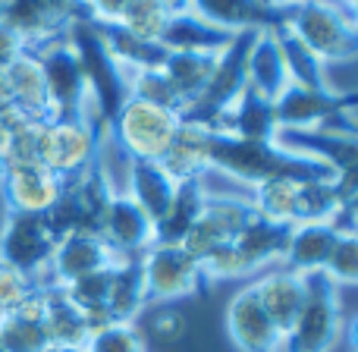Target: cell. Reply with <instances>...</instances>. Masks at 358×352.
Returning a JSON list of instances; mask_svg holds the SVG:
<instances>
[{"mask_svg":"<svg viewBox=\"0 0 358 352\" xmlns=\"http://www.w3.org/2000/svg\"><path fill=\"white\" fill-rule=\"evenodd\" d=\"M208 174L229 176L245 185L264 183V179H334L336 174L324 167L321 161H311L305 155L280 148L277 142H252V139H236L229 132L208 129Z\"/></svg>","mask_w":358,"mask_h":352,"instance_id":"1","label":"cell"},{"mask_svg":"<svg viewBox=\"0 0 358 352\" xmlns=\"http://www.w3.org/2000/svg\"><path fill=\"white\" fill-rule=\"evenodd\" d=\"M289 223H277L267 217L255 214L239 233L233 236L227 248L210 255L201 265V274L208 283H227V280H242V277H258L267 267H277L283 261L286 242H289Z\"/></svg>","mask_w":358,"mask_h":352,"instance_id":"2","label":"cell"},{"mask_svg":"<svg viewBox=\"0 0 358 352\" xmlns=\"http://www.w3.org/2000/svg\"><path fill=\"white\" fill-rule=\"evenodd\" d=\"M107 148V123L101 113L88 117H54L41 126L38 164L48 167L63 183H73L104 155Z\"/></svg>","mask_w":358,"mask_h":352,"instance_id":"3","label":"cell"},{"mask_svg":"<svg viewBox=\"0 0 358 352\" xmlns=\"http://www.w3.org/2000/svg\"><path fill=\"white\" fill-rule=\"evenodd\" d=\"M179 126L182 113L129 98L107 123V145H113L123 161H164Z\"/></svg>","mask_w":358,"mask_h":352,"instance_id":"4","label":"cell"},{"mask_svg":"<svg viewBox=\"0 0 358 352\" xmlns=\"http://www.w3.org/2000/svg\"><path fill=\"white\" fill-rule=\"evenodd\" d=\"M63 38H66L69 48L79 57V66L85 73L88 98H92L94 111L101 113L104 123H110L113 113L129 101V73L110 57V50H107L104 38L98 35L92 19L85 16L73 19Z\"/></svg>","mask_w":358,"mask_h":352,"instance_id":"5","label":"cell"},{"mask_svg":"<svg viewBox=\"0 0 358 352\" xmlns=\"http://www.w3.org/2000/svg\"><path fill=\"white\" fill-rule=\"evenodd\" d=\"M286 29L327 66L358 60V29L334 0H302L289 6Z\"/></svg>","mask_w":358,"mask_h":352,"instance_id":"6","label":"cell"},{"mask_svg":"<svg viewBox=\"0 0 358 352\" xmlns=\"http://www.w3.org/2000/svg\"><path fill=\"white\" fill-rule=\"evenodd\" d=\"M145 277V305H176L210 290L198 261L179 242H155L138 255Z\"/></svg>","mask_w":358,"mask_h":352,"instance_id":"7","label":"cell"},{"mask_svg":"<svg viewBox=\"0 0 358 352\" xmlns=\"http://www.w3.org/2000/svg\"><path fill=\"white\" fill-rule=\"evenodd\" d=\"M343 330L346 318L340 305V286H334L324 274H308V296L280 352H336Z\"/></svg>","mask_w":358,"mask_h":352,"instance_id":"8","label":"cell"},{"mask_svg":"<svg viewBox=\"0 0 358 352\" xmlns=\"http://www.w3.org/2000/svg\"><path fill=\"white\" fill-rule=\"evenodd\" d=\"M255 35H258V31H239V35L220 50L208 88H204V94L195 101V107H192L182 120L201 123L210 129V126L220 120V113L245 92V85H248V50H252V44H255Z\"/></svg>","mask_w":358,"mask_h":352,"instance_id":"9","label":"cell"},{"mask_svg":"<svg viewBox=\"0 0 358 352\" xmlns=\"http://www.w3.org/2000/svg\"><path fill=\"white\" fill-rule=\"evenodd\" d=\"M35 54L38 63H41L44 85H48L50 117H88V113H94V104L88 98L85 73H82L79 57L69 48L66 38L44 44Z\"/></svg>","mask_w":358,"mask_h":352,"instance_id":"10","label":"cell"},{"mask_svg":"<svg viewBox=\"0 0 358 352\" xmlns=\"http://www.w3.org/2000/svg\"><path fill=\"white\" fill-rule=\"evenodd\" d=\"M255 217L252 204L242 195H227V192H210L208 189V202H204L198 220L192 223V230L182 236L179 246L198 261V267L217 255L220 248H227L233 242V236L245 227Z\"/></svg>","mask_w":358,"mask_h":352,"instance_id":"11","label":"cell"},{"mask_svg":"<svg viewBox=\"0 0 358 352\" xmlns=\"http://www.w3.org/2000/svg\"><path fill=\"white\" fill-rule=\"evenodd\" d=\"M57 236L44 214H13L6 211L0 227V261L44 283Z\"/></svg>","mask_w":358,"mask_h":352,"instance_id":"12","label":"cell"},{"mask_svg":"<svg viewBox=\"0 0 358 352\" xmlns=\"http://www.w3.org/2000/svg\"><path fill=\"white\" fill-rule=\"evenodd\" d=\"M82 13L66 10L54 0H0V22H6L29 50H38L44 44L66 35L69 22Z\"/></svg>","mask_w":358,"mask_h":352,"instance_id":"13","label":"cell"},{"mask_svg":"<svg viewBox=\"0 0 358 352\" xmlns=\"http://www.w3.org/2000/svg\"><path fill=\"white\" fill-rule=\"evenodd\" d=\"M117 261H120V255L113 252L98 233H69V236H63V239H57L44 283L66 286V283H76V280L88 277V274L107 271V267H113Z\"/></svg>","mask_w":358,"mask_h":352,"instance_id":"14","label":"cell"},{"mask_svg":"<svg viewBox=\"0 0 358 352\" xmlns=\"http://www.w3.org/2000/svg\"><path fill=\"white\" fill-rule=\"evenodd\" d=\"M227 334L239 352H280V346H283V337H280V330L267 318L252 283L239 286V293L229 299Z\"/></svg>","mask_w":358,"mask_h":352,"instance_id":"15","label":"cell"},{"mask_svg":"<svg viewBox=\"0 0 358 352\" xmlns=\"http://www.w3.org/2000/svg\"><path fill=\"white\" fill-rule=\"evenodd\" d=\"M101 239L120 258H138L157 242V227L126 192H117L101 220Z\"/></svg>","mask_w":358,"mask_h":352,"instance_id":"16","label":"cell"},{"mask_svg":"<svg viewBox=\"0 0 358 352\" xmlns=\"http://www.w3.org/2000/svg\"><path fill=\"white\" fill-rule=\"evenodd\" d=\"M63 192V179L41 164H10L0 179V195L13 214H48Z\"/></svg>","mask_w":358,"mask_h":352,"instance_id":"17","label":"cell"},{"mask_svg":"<svg viewBox=\"0 0 358 352\" xmlns=\"http://www.w3.org/2000/svg\"><path fill=\"white\" fill-rule=\"evenodd\" d=\"M252 286L258 293V302L264 305L267 318H271L273 328L286 340L289 330L296 328V318L305 305V296H308V277L277 265V267H267L264 274H258L252 280Z\"/></svg>","mask_w":358,"mask_h":352,"instance_id":"18","label":"cell"},{"mask_svg":"<svg viewBox=\"0 0 358 352\" xmlns=\"http://www.w3.org/2000/svg\"><path fill=\"white\" fill-rule=\"evenodd\" d=\"M189 10L210 22L214 29H223L229 35L239 31H273L286 22L289 10L267 6L264 0H189Z\"/></svg>","mask_w":358,"mask_h":352,"instance_id":"19","label":"cell"},{"mask_svg":"<svg viewBox=\"0 0 358 352\" xmlns=\"http://www.w3.org/2000/svg\"><path fill=\"white\" fill-rule=\"evenodd\" d=\"M126 195L155 220V227L164 220V214L170 211L179 179L164 167V161H126Z\"/></svg>","mask_w":358,"mask_h":352,"instance_id":"20","label":"cell"},{"mask_svg":"<svg viewBox=\"0 0 358 352\" xmlns=\"http://www.w3.org/2000/svg\"><path fill=\"white\" fill-rule=\"evenodd\" d=\"M210 129L229 132L236 139H252V142H271L277 136V113H273V101H267L264 94H258L252 85H245V92L220 113Z\"/></svg>","mask_w":358,"mask_h":352,"instance_id":"21","label":"cell"},{"mask_svg":"<svg viewBox=\"0 0 358 352\" xmlns=\"http://www.w3.org/2000/svg\"><path fill=\"white\" fill-rule=\"evenodd\" d=\"M6 85H10V107L29 120H54L48 104V85L35 50H22L6 66Z\"/></svg>","mask_w":358,"mask_h":352,"instance_id":"22","label":"cell"},{"mask_svg":"<svg viewBox=\"0 0 358 352\" xmlns=\"http://www.w3.org/2000/svg\"><path fill=\"white\" fill-rule=\"evenodd\" d=\"M336 223H296L289 230V242L280 267L296 271L302 277L308 274H324V265L330 258V248L336 242Z\"/></svg>","mask_w":358,"mask_h":352,"instance_id":"23","label":"cell"},{"mask_svg":"<svg viewBox=\"0 0 358 352\" xmlns=\"http://www.w3.org/2000/svg\"><path fill=\"white\" fill-rule=\"evenodd\" d=\"M44 283L29 296L19 311L0 318V346L6 352H50L44 330Z\"/></svg>","mask_w":358,"mask_h":352,"instance_id":"24","label":"cell"},{"mask_svg":"<svg viewBox=\"0 0 358 352\" xmlns=\"http://www.w3.org/2000/svg\"><path fill=\"white\" fill-rule=\"evenodd\" d=\"M145 311V277L138 258H120L110 267L107 283V321L138 324V315Z\"/></svg>","mask_w":358,"mask_h":352,"instance_id":"25","label":"cell"},{"mask_svg":"<svg viewBox=\"0 0 358 352\" xmlns=\"http://www.w3.org/2000/svg\"><path fill=\"white\" fill-rule=\"evenodd\" d=\"M248 85L267 101H277L289 85V69H286L283 50L273 31L255 35V44L248 50Z\"/></svg>","mask_w":358,"mask_h":352,"instance_id":"26","label":"cell"},{"mask_svg":"<svg viewBox=\"0 0 358 352\" xmlns=\"http://www.w3.org/2000/svg\"><path fill=\"white\" fill-rule=\"evenodd\" d=\"M217 57L220 54H198V50H170L164 60V76L170 79V85L176 88L179 101L185 104V113L195 107V101L204 94L210 76H214Z\"/></svg>","mask_w":358,"mask_h":352,"instance_id":"27","label":"cell"},{"mask_svg":"<svg viewBox=\"0 0 358 352\" xmlns=\"http://www.w3.org/2000/svg\"><path fill=\"white\" fill-rule=\"evenodd\" d=\"M236 35L223 29H214L210 22H204L201 16H195L192 10L170 13L167 29L161 35V44L167 50H198V54H220Z\"/></svg>","mask_w":358,"mask_h":352,"instance_id":"28","label":"cell"},{"mask_svg":"<svg viewBox=\"0 0 358 352\" xmlns=\"http://www.w3.org/2000/svg\"><path fill=\"white\" fill-rule=\"evenodd\" d=\"M98 35L104 38L110 57L126 69V73H142V69H161L164 60H167L170 50L157 41H142L132 31H126L123 25L117 22H94Z\"/></svg>","mask_w":358,"mask_h":352,"instance_id":"29","label":"cell"},{"mask_svg":"<svg viewBox=\"0 0 358 352\" xmlns=\"http://www.w3.org/2000/svg\"><path fill=\"white\" fill-rule=\"evenodd\" d=\"M44 330H48L50 349L54 346H85L88 334H92V324L85 321L79 309L66 299V293L60 286L44 283Z\"/></svg>","mask_w":358,"mask_h":352,"instance_id":"30","label":"cell"},{"mask_svg":"<svg viewBox=\"0 0 358 352\" xmlns=\"http://www.w3.org/2000/svg\"><path fill=\"white\" fill-rule=\"evenodd\" d=\"M204 202H208V179L195 176L179 183V192L170 204V211L164 214V220L157 223V242H182V236L192 230V223L198 220Z\"/></svg>","mask_w":358,"mask_h":352,"instance_id":"31","label":"cell"},{"mask_svg":"<svg viewBox=\"0 0 358 352\" xmlns=\"http://www.w3.org/2000/svg\"><path fill=\"white\" fill-rule=\"evenodd\" d=\"M204 145H208V126L182 120V126H179L173 145H170V151L164 155V167H167L170 174L179 179V183L195 179V176H204V174H208Z\"/></svg>","mask_w":358,"mask_h":352,"instance_id":"32","label":"cell"},{"mask_svg":"<svg viewBox=\"0 0 358 352\" xmlns=\"http://www.w3.org/2000/svg\"><path fill=\"white\" fill-rule=\"evenodd\" d=\"M308 183V179H264V183L248 185V195H242L252 211L258 217H267V220L277 223H296V198H299V185Z\"/></svg>","mask_w":358,"mask_h":352,"instance_id":"33","label":"cell"},{"mask_svg":"<svg viewBox=\"0 0 358 352\" xmlns=\"http://www.w3.org/2000/svg\"><path fill=\"white\" fill-rule=\"evenodd\" d=\"M280 41V50H283V60H286V69H289V82L292 85H305V88H334L327 79V69L324 63L286 29V22L280 29H273Z\"/></svg>","mask_w":358,"mask_h":352,"instance_id":"34","label":"cell"},{"mask_svg":"<svg viewBox=\"0 0 358 352\" xmlns=\"http://www.w3.org/2000/svg\"><path fill=\"white\" fill-rule=\"evenodd\" d=\"M170 10L161 3V0H129L123 10V16L117 19V25H123L126 31H132L142 41H157L161 44V35L167 29Z\"/></svg>","mask_w":358,"mask_h":352,"instance_id":"35","label":"cell"},{"mask_svg":"<svg viewBox=\"0 0 358 352\" xmlns=\"http://www.w3.org/2000/svg\"><path fill=\"white\" fill-rule=\"evenodd\" d=\"M82 352H148V340L138 330V324L107 321L92 328Z\"/></svg>","mask_w":358,"mask_h":352,"instance_id":"36","label":"cell"},{"mask_svg":"<svg viewBox=\"0 0 358 352\" xmlns=\"http://www.w3.org/2000/svg\"><path fill=\"white\" fill-rule=\"evenodd\" d=\"M324 277L334 286H358V230H336V242L324 265Z\"/></svg>","mask_w":358,"mask_h":352,"instance_id":"37","label":"cell"},{"mask_svg":"<svg viewBox=\"0 0 358 352\" xmlns=\"http://www.w3.org/2000/svg\"><path fill=\"white\" fill-rule=\"evenodd\" d=\"M129 98L148 101V104L167 107L173 113H182L185 117V104L179 101L176 88L170 85V79L164 76V69H142V73L129 76Z\"/></svg>","mask_w":358,"mask_h":352,"instance_id":"38","label":"cell"},{"mask_svg":"<svg viewBox=\"0 0 358 352\" xmlns=\"http://www.w3.org/2000/svg\"><path fill=\"white\" fill-rule=\"evenodd\" d=\"M38 286L41 283H38L35 277H29V274L10 267L6 261H0V318L22 309Z\"/></svg>","mask_w":358,"mask_h":352,"instance_id":"39","label":"cell"},{"mask_svg":"<svg viewBox=\"0 0 358 352\" xmlns=\"http://www.w3.org/2000/svg\"><path fill=\"white\" fill-rule=\"evenodd\" d=\"M151 337H155L157 343H164V346H173L185 337V330H189V321H185V315L176 309V305H157V311L151 315V324H148Z\"/></svg>","mask_w":358,"mask_h":352,"instance_id":"40","label":"cell"},{"mask_svg":"<svg viewBox=\"0 0 358 352\" xmlns=\"http://www.w3.org/2000/svg\"><path fill=\"white\" fill-rule=\"evenodd\" d=\"M129 0H82V13L92 22H117Z\"/></svg>","mask_w":358,"mask_h":352,"instance_id":"41","label":"cell"},{"mask_svg":"<svg viewBox=\"0 0 358 352\" xmlns=\"http://www.w3.org/2000/svg\"><path fill=\"white\" fill-rule=\"evenodd\" d=\"M29 117H22L19 111H13V107H6V111H0V161H10V151H13V139H16V129L25 123Z\"/></svg>","mask_w":358,"mask_h":352,"instance_id":"42","label":"cell"},{"mask_svg":"<svg viewBox=\"0 0 358 352\" xmlns=\"http://www.w3.org/2000/svg\"><path fill=\"white\" fill-rule=\"evenodd\" d=\"M22 50H29V48H25V41L6 22H0V66H10V63L16 60Z\"/></svg>","mask_w":358,"mask_h":352,"instance_id":"43","label":"cell"},{"mask_svg":"<svg viewBox=\"0 0 358 352\" xmlns=\"http://www.w3.org/2000/svg\"><path fill=\"white\" fill-rule=\"evenodd\" d=\"M343 340H346L349 352H358V315L352 321H346V330H343Z\"/></svg>","mask_w":358,"mask_h":352,"instance_id":"44","label":"cell"},{"mask_svg":"<svg viewBox=\"0 0 358 352\" xmlns=\"http://www.w3.org/2000/svg\"><path fill=\"white\" fill-rule=\"evenodd\" d=\"M10 107V85H6V66H0V111Z\"/></svg>","mask_w":358,"mask_h":352,"instance_id":"45","label":"cell"},{"mask_svg":"<svg viewBox=\"0 0 358 352\" xmlns=\"http://www.w3.org/2000/svg\"><path fill=\"white\" fill-rule=\"evenodd\" d=\"M164 6H167L170 13H182V10H189V0H161Z\"/></svg>","mask_w":358,"mask_h":352,"instance_id":"46","label":"cell"},{"mask_svg":"<svg viewBox=\"0 0 358 352\" xmlns=\"http://www.w3.org/2000/svg\"><path fill=\"white\" fill-rule=\"evenodd\" d=\"M267 6H277V10H289V6H296V3H302V0H264Z\"/></svg>","mask_w":358,"mask_h":352,"instance_id":"47","label":"cell"},{"mask_svg":"<svg viewBox=\"0 0 358 352\" xmlns=\"http://www.w3.org/2000/svg\"><path fill=\"white\" fill-rule=\"evenodd\" d=\"M346 16H349V22H352L355 29H358V0H352V3L346 6Z\"/></svg>","mask_w":358,"mask_h":352,"instance_id":"48","label":"cell"},{"mask_svg":"<svg viewBox=\"0 0 358 352\" xmlns=\"http://www.w3.org/2000/svg\"><path fill=\"white\" fill-rule=\"evenodd\" d=\"M50 352H82V349L79 346H54Z\"/></svg>","mask_w":358,"mask_h":352,"instance_id":"49","label":"cell"},{"mask_svg":"<svg viewBox=\"0 0 358 352\" xmlns=\"http://www.w3.org/2000/svg\"><path fill=\"white\" fill-rule=\"evenodd\" d=\"M334 3H340V6H343V10H346V6H349V3H352V0H334Z\"/></svg>","mask_w":358,"mask_h":352,"instance_id":"50","label":"cell"},{"mask_svg":"<svg viewBox=\"0 0 358 352\" xmlns=\"http://www.w3.org/2000/svg\"><path fill=\"white\" fill-rule=\"evenodd\" d=\"M3 174H6V164H3V161H0V179H3Z\"/></svg>","mask_w":358,"mask_h":352,"instance_id":"51","label":"cell"},{"mask_svg":"<svg viewBox=\"0 0 358 352\" xmlns=\"http://www.w3.org/2000/svg\"><path fill=\"white\" fill-rule=\"evenodd\" d=\"M0 352H6V349H3V346H0Z\"/></svg>","mask_w":358,"mask_h":352,"instance_id":"52","label":"cell"},{"mask_svg":"<svg viewBox=\"0 0 358 352\" xmlns=\"http://www.w3.org/2000/svg\"><path fill=\"white\" fill-rule=\"evenodd\" d=\"M148 352H151V349H148Z\"/></svg>","mask_w":358,"mask_h":352,"instance_id":"53","label":"cell"}]
</instances>
